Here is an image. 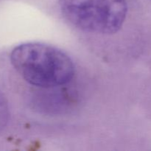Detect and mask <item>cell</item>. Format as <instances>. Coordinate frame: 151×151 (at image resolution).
I'll use <instances>...</instances> for the list:
<instances>
[{"instance_id":"6da1fadb","label":"cell","mask_w":151,"mask_h":151,"mask_svg":"<svg viewBox=\"0 0 151 151\" xmlns=\"http://www.w3.org/2000/svg\"><path fill=\"white\" fill-rule=\"evenodd\" d=\"M11 63L27 83L41 88L65 85L75 75L70 58L61 50L41 43H26L14 48Z\"/></svg>"},{"instance_id":"7a4b0ae2","label":"cell","mask_w":151,"mask_h":151,"mask_svg":"<svg viewBox=\"0 0 151 151\" xmlns=\"http://www.w3.org/2000/svg\"><path fill=\"white\" fill-rule=\"evenodd\" d=\"M59 6L72 24L97 34L117 32L128 12L126 0H59Z\"/></svg>"},{"instance_id":"3957f363","label":"cell","mask_w":151,"mask_h":151,"mask_svg":"<svg viewBox=\"0 0 151 151\" xmlns=\"http://www.w3.org/2000/svg\"><path fill=\"white\" fill-rule=\"evenodd\" d=\"M9 119V109L5 97L0 91V131L7 125Z\"/></svg>"}]
</instances>
